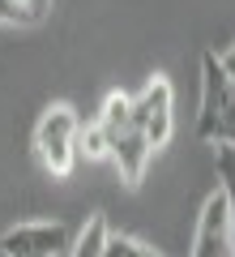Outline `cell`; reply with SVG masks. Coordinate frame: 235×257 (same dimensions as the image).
I'll return each instance as SVG.
<instances>
[{"label":"cell","instance_id":"obj_1","mask_svg":"<svg viewBox=\"0 0 235 257\" xmlns=\"http://www.w3.org/2000/svg\"><path fill=\"white\" fill-rule=\"evenodd\" d=\"M197 138L214 146H235V82L222 73L218 52H201V116Z\"/></svg>","mask_w":235,"mask_h":257},{"label":"cell","instance_id":"obj_3","mask_svg":"<svg viewBox=\"0 0 235 257\" xmlns=\"http://www.w3.org/2000/svg\"><path fill=\"white\" fill-rule=\"evenodd\" d=\"M133 128L150 142V150L167 146L171 142V128H175V116H171V82L163 73H154L150 82L141 86V94L133 99Z\"/></svg>","mask_w":235,"mask_h":257},{"label":"cell","instance_id":"obj_5","mask_svg":"<svg viewBox=\"0 0 235 257\" xmlns=\"http://www.w3.org/2000/svg\"><path fill=\"white\" fill-rule=\"evenodd\" d=\"M69 227L64 223H18L0 236V253L5 257H60L69 253Z\"/></svg>","mask_w":235,"mask_h":257},{"label":"cell","instance_id":"obj_11","mask_svg":"<svg viewBox=\"0 0 235 257\" xmlns=\"http://www.w3.org/2000/svg\"><path fill=\"white\" fill-rule=\"evenodd\" d=\"M103 257H163V253L150 248V244H141V240H128V236H107Z\"/></svg>","mask_w":235,"mask_h":257},{"label":"cell","instance_id":"obj_6","mask_svg":"<svg viewBox=\"0 0 235 257\" xmlns=\"http://www.w3.org/2000/svg\"><path fill=\"white\" fill-rule=\"evenodd\" d=\"M111 142V150L107 155L116 159V172H120V180L124 184H141V176H145V167H150V142L137 133V128H128V133H116V138H107Z\"/></svg>","mask_w":235,"mask_h":257},{"label":"cell","instance_id":"obj_8","mask_svg":"<svg viewBox=\"0 0 235 257\" xmlns=\"http://www.w3.org/2000/svg\"><path fill=\"white\" fill-rule=\"evenodd\" d=\"M107 219L103 214H90V219L82 223V231H77V240L69 244V257H103V248H107Z\"/></svg>","mask_w":235,"mask_h":257},{"label":"cell","instance_id":"obj_7","mask_svg":"<svg viewBox=\"0 0 235 257\" xmlns=\"http://www.w3.org/2000/svg\"><path fill=\"white\" fill-rule=\"evenodd\" d=\"M99 124H103V133H107V138H116V133H128V128H133V94L111 90L107 99H103Z\"/></svg>","mask_w":235,"mask_h":257},{"label":"cell","instance_id":"obj_4","mask_svg":"<svg viewBox=\"0 0 235 257\" xmlns=\"http://www.w3.org/2000/svg\"><path fill=\"white\" fill-rule=\"evenodd\" d=\"M188 257H235V231H231V210H226L222 193H209L197 214Z\"/></svg>","mask_w":235,"mask_h":257},{"label":"cell","instance_id":"obj_10","mask_svg":"<svg viewBox=\"0 0 235 257\" xmlns=\"http://www.w3.org/2000/svg\"><path fill=\"white\" fill-rule=\"evenodd\" d=\"M107 150H111V142H107V133H103L99 120H94V124H77V155L107 159Z\"/></svg>","mask_w":235,"mask_h":257},{"label":"cell","instance_id":"obj_13","mask_svg":"<svg viewBox=\"0 0 235 257\" xmlns=\"http://www.w3.org/2000/svg\"><path fill=\"white\" fill-rule=\"evenodd\" d=\"M218 64H222V73H226V77L235 82V47H226V52L218 56Z\"/></svg>","mask_w":235,"mask_h":257},{"label":"cell","instance_id":"obj_9","mask_svg":"<svg viewBox=\"0 0 235 257\" xmlns=\"http://www.w3.org/2000/svg\"><path fill=\"white\" fill-rule=\"evenodd\" d=\"M214 167H218V180H222V197H226V210H231V231H235V146H218V159H214Z\"/></svg>","mask_w":235,"mask_h":257},{"label":"cell","instance_id":"obj_2","mask_svg":"<svg viewBox=\"0 0 235 257\" xmlns=\"http://www.w3.org/2000/svg\"><path fill=\"white\" fill-rule=\"evenodd\" d=\"M35 155L52 176H69L77 163V111L69 103H52L35 128Z\"/></svg>","mask_w":235,"mask_h":257},{"label":"cell","instance_id":"obj_12","mask_svg":"<svg viewBox=\"0 0 235 257\" xmlns=\"http://www.w3.org/2000/svg\"><path fill=\"white\" fill-rule=\"evenodd\" d=\"M0 22H13L18 26V22H39V18L30 9H22V5H13V0H0Z\"/></svg>","mask_w":235,"mask_h":257}]
</instances>
